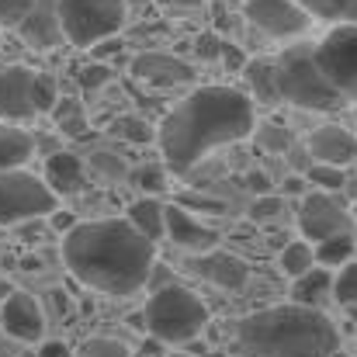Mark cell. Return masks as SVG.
Wrapping results in <instances>:
<instances>
[{
	"mask_svg": "<svg viewBox=\"0 0 357 357\" xmlns=\"http://www.w3.org/2000/svg\"><path fill=\"white\" fill-rule=\"evenodd\" d=\"M253 98L236 87L208 84L188 94L156 128L167 170L188 174L212 149L233 146L253 132Z\"/></svg>",
	"mask_w": 357,
	"mask_h": 357,
	"instance_id": "cell-1",
	"label": "cell"
},
{
	"mask_svg": "<svg viewBox=\"0 0 357 357\" xmlns=\"http://www.w3.org/2000/svg\"><path fill=\"white\" fill-rule=\"evenodd\" d=\"M156 239L139 233L128 219L80 222L63 236L70 274L105 295H135L156 267Z\"/></svg>",
	"mask_w": 357,
	"mask_h": 357,
	"instance_id": "cell-2",
	"label": "cell"
},
{
	"mask_svg": "<svg viewBox=\"0 0 357 357\" xmlns=\"http://www.w3.org/2000/svg\"><path fill=\"white\" fill-rule=\"evenodd\" d=\"M236 347L243 357H333L340 333L326 312L295 302L243 316L236 323Z\"/></svg>",
	"mask_w": 357,
	"mask_h": 357,
	"instance_id": "cell-3",
	"label": "cell"
},
{
	"mask_svg": "<svg viewBox=\"0 0 357 357\" xmlns=\"http://www.w3.org/2000/svg\"><path fill=\"white\" fill-rule=\"evenodd\" d=\"M278 80L281 98L305 112H337L347 98L333 87V80L323 73L316 59V45H291L278 59Z\"/></svg>",
	"mask_w": 357,
	"mask_h": 357,
	"instance_id": "cell-4",
	"label": "cell"
},
{
	"mask_svg": "<svg viewBox=\"0 0 357 357\" xmlns=\"http://www.w3.org/2000/svg\"><path fill=\"white\" fill-rule=\"evenodd\" d=\"M142 312H146V333L163 344H191L208 323L205 302L181 284L160 288Z\"/></svg>",
	"mask_w": 357,
	"mask_h": 357,
	"instance_id": "cell-5",
	"label": "cell"
},
{
	"mask_svg": "<svg viewBox=\"0 0 357 357\" xmlns=\"http://www.w3.org/2000/svg\"><path fill=\"white\" fill-rule=\"evenodd\" d=\"M125 0H59L66 42L77 49H94L105 38H115L125 24Z\"/></svg>",
	"mask_w": 357,
	"mask_h": 357,
	"instance_id": "cell-6",
	"label": "cell"
},
{
	"mask_svg": "<svg viewBox=\"0 0 357 357\" xmlns=\"http://www.w3.org/2000/svg\"><path fill=\"white\" fill-rule=\"evenodd\" d=\"M59 205V195L45 177H35L21 167L0 170V226H21L28 219H49Z\"/></svg>",
	"mask_w": 357,
	"mask_h": 357,
	"instance_id": "cell-7",
	"label": "cell"
},
{
	"mask_svg": "<svg viewBox=\"0 0 357 357\" xmlns=\"http://www.w3.org/2000/svg\"><path fill=\"white\" fill-rule=\"evenodd\" d=\"M59 94L56 84L28 66H3L0 70V119L28 121L35 115H49Z\"/></svg>",
	"mask_w": 357,
	"mask_h": 357,
	"instance_id": "cell-8",
	"label": "cell"
},
{
	"mask_svg": "<svg viewBox=\"0 0 357 357\" xmlns=\"http://www.w3.org/2000/svg\"><path fill=\"white\" fill-rule=\"evenodd\" d=\"M316 59H319L323 73L333 80V87H337L347 101H357V21L333 24V28L319 38Z\"/></svg>",
	"mask_w": 357,
	"mask_h": 357,
	"instance_id": "cell-9",
	"label": "cell"
},
{
	"mask_svg": "<svg viewBox=\"0 0 357 357\" xmlns=\"http://www.w3.org/2000/svg\"><path fill=\"white\" fill-rule=\"evenodd\" d=\"M243 14L267 38H298L312 24V14L302 0H246Z\"/></svg>",
	"mask_w": 357,
	"mask_h": 357,
	"instance_id": "cell-10",
	"label": "cell"
},
{
	"mask_svg": "<svg viewBox=\"0 0 357 357\" xmlns=\"http://www.w3.org/2000/svg\"><path fill=\"white\" fill-rule=\"evenodd\" d=\"M298 233L316 243L330 236H344V233H354V215L330 191H312L298 205Z\"/></svg>",
	"mask_w": 357,
	"mask_h": 357,
	"instance_id": "cell-11",
	"label": "cell"
},
{
	"mask_svg": "<svg viewBox=\"0 0 357 357\" xmlns=\"http://www.w3.org/2000/svg\"><path fill=\"white\" fill-rule=\"evenodd\" d=\"M0 330L14 340H24V344H35L42 340L45 333V316H42V305L28 295V291H14L3 298L0 305Z\"/></svg>",
	"mask_w": 357,
	"mask_h": 357,
	"instance_id": "cell-12",
	"label": "cell"
},
{
	"mask_svg": "<svg viewBox=\"0 0 357 357\" xmlns=\"http://www.w3.org/2000/svg\"><path fill=\"white\" fill-rule=\"evenodd\" d=\"M132 77L149 84V87L167 91V87L191 84L195 80V66L177 59V56H170V52H142V56L132 59Z\"/></svg>",
	"mask_w": 357,
	"mask_h": 357,
	"instance_id": "cell-13",
	"label": "cell"
},
{
	"mask_svg": "<svg viewBox=\"0 0 357 357\" xmlns=\"http://www.w3.org/2000/svg\"><path fill=\"white\" fill-rule=\"evenodd\" d=\"M17 31L31 49H56L66 38L63 17H59V0H35L28 17L17 24Z\"/></svg>",
	"mask_w": 357,
	"mask_h": 357,
	"instance_id": "cell-14",
	"label": "cell"
},
{
	"mask_svg": "<svg viewBox=\"0 0 357 357\" xmlns=\"http://www.w3.org/2000/svg\"><path fill=\"white\" fill-rule=\"evenodd\" d=\"M167 239L188 253H205V250L219 246V233L212 226H205L202 219H195L191 208H184V205L167 208Z\"/></svg>",
	"mask_w": 357,
	"mask_h": 357,
	"instance_id": "cell-15",
	"label": "cell"
},
{
	"mask_svg": "<svg viewBox=\"0 0 357 357\" xmlns=\"http://www.w3.org/2000/svg\"><path fill=\"white\" fill-rule=\"evenodd\" d=\"M198 278H205L208 284L215 288H226V291H239L250 278L246 264L233 257V253H219V250H205V253H195V260L188 264Z\"/></svg>",
	"mask_w": 357,
	"mask_h": 357,
	"instance_id": "cell-16",
	"label": "cell"
},
{
	"mask_svg": "<svg viewBox=\"0 0 357 357\" xmlns=\"http://www.w3.org/2000/svg\"><path fill=\"white\" fill-rule=\"evenodd\" d=\"M305 149H309V156H312L316 163L351 167L357 160V139L347 128H340V125H319V128L309 135Z\"/></svg>",
	"mask_w": 357,
	"mask_h": 357,
	"instance_id": "cell-17",
	"label": "cell"
},
{
	"mask_svg": "<svg viewBox=\"0 0 357 357\" xmlns=\"http://www.w3.org/2000/svg\"><path fill=\"white\" fill-rule=\"evenodd\" d=\"M243 80H246V94L257 105H281V80H278V59H253L243 66Z\"/></svg>",
	"mask_w": 357,
	"mask_h": 357,
	"instance_id": "cell-18",
	"label": "cell"
},
{
	"mask_svg": "<svg viewBox=\"0 0 357 357\" xmlns=\"http://www.w3.org/2000/svg\"><path fill=\"white\" fill-rule=\"evenodd\" d=\"M45 181H49V188L59 198L80 195L84 191V163H80V156H73V153H52L45 160Z\"/></svg>",
	"mask_w": 357,
	"mask_h": 357,
	"instance_id": "cell-19",
	"label": "cell"
},
{
	"mask_svg": "<svg viewBox=\"0 0 357 357\" xmlns=\"http://www.w3.org/2000/svg\"><path fill=\"white\" fill-rule=\"evenodd\" d=\"M35 153V142L24 128H17L14 121L0 119V170H14L24 167Z\"/></svg>",
	"mask_w": 357,
	"mask_h": 357,
	"instance_id": "cell-20",
	"label": "cell"
},
{
	"mask_svg": "<svg viewBox=\"0 0 357 357\" xmlns=\"http://www.w3.org/2000/svg\"><path fill=\"white\" fill-rule=\"evenodd\" d=\"M139 233H146L149 239H163L167 236V208L153 198V195H146V198H135L132 205H128V215H125Z\"/></svg>",
	"mask_w": 357,
	"mask_h": 357,
	"instance_id": "cell-21",
	"label": "cell"
},
{
	"mask_svg": "<svg viewBox=\"0 0 357 357\" xmlns=\"http://www.w3.org/2000/svg\"><path fill=\"white\" fill-rule=\"evenodd\" d=\"M354 233H344V236H330L323 243H316V264L323 267H344L354 260Z\"/></svg>",
	"mask_w": 357,
	"mask_h": 357,
	"instance_id": "cell-22",
	"label": "cell"
},
{
	"mask_svg": "<svg viewBox=\"0 0 357 357\" xmlns=\"http://www.w3.org/2000/svg\"><path fill=\"white\" fill-rule=\"evenodd\" d=\"M333 281H337V278H330L326 267H312V271H305L302 278H295V302H305V305L319 302V298L333 288Z\"/></svg>",
	"mask_w": 357,
	"mask_h": 357,
	"instance_id": "cell-23",
	"label": "cell"
},
{
	"mask_svg": "<svg viewBox=\"0 0 357 357\" xmlns=\"http://www.w3.org/2000/svg\"><path fill=\"white\" fill-rule=\"evenodd\" d=\"M278 264H281V271H284L288 278H302L305 271H312V264H316V250H312L305 239L284 243V250H281Z\"/></svg>",
	"mask_w": 357,
	"mask_h": 357,
	"instance_id": "cell-24",
	"label": "cell"
},
{
	"mask_svg": "<svg viewBox=\"0 0 357 357\" xmlns=\"http://www.w3.org/2000/svg\"><path fill=\"white\" fill-rule=\"evenodd\" d=\"M52 119H56V125H59V132H66V135H73V139H80V135L87 132L84 105L73 101V98H59L56 108H52Z\"/></svg>",
	"mask_w": 357,
	"mask_h": 357,
	"instance_id": "cell-25",
	"label": "cell"
},
{
	"mask_svg": "<svg viewBox=\"0 0 357 357\" xmlns=\"http://www.w3.org/2000/svg\"><path fill=\"white\" fill-rule=\"evenodd\" d=\"M309 7L312 17H323V21H357V0H302Z\"/></svg>",
	"mask_w": 357,
	"mask_h": 357,
	"instance_id": "cell-26",
	"label": "cell"
},
{
	"mask_svg": "<svg viewBox=\"0 0 357 357\" xmlns=\"http://www.w3.org/2000/svg\"><path fill=\"white\" fill-rule=\"evenodd\" d=\"M309 181H312L319 191H340V188L347 184V174H344V167H337V163H312V167H309Z\"/></svg>",
	"mask_w": 357,
	"mask_h": 357,
	"instance_id": "cell-27",
	"label": "cell"
},
{
	"mask_svg": "<svg viewBox=\"0 0 357 357\" xmlns=\"http://www.w3.org/2000/svg\"><path fill=\"white\" fill-rule=\"evenodd\" d=\"M333 298L347 309V305H357V264H344L337 281H333Z\"/></svg>",
	"mask_w": 357,
	"mask_h": 357,
	"instance_id": "cell-28",
	"label": "cell"
},
{
	"mask_svg": "<svg viewBox=\"0 0 357 357\" xmlns=\"http://www.w3.org/2000/svg\"><path fill=\"white\" fill-rule=\"evenodd\" d=\"M112 132L119 135V139H125V142H135V146H142V142H149L156 132H153V125L149 121H142V119H119L115 125H112Z\"/></svg>",
	"mask_w": 357,
	"mask_h": 357,
	"instance_id": "cell-29",
	"label": "cell"
},
{
	"mask_svg": "<svg viewBox=\"0 0 357 357\" xmlns=\"http://www.w3.org/2000/svg\"><path fill=\"white\" fill-rule=\"evenodd\" d=\"M257 142L271 153H284L291 146V132L278 121H267V125H257Z\"/></svg>",
	"mask_w": 357,
	"mask_h": 357,
	"instance_id": "cell-30",
	"label": "cell"
},
{
	"mask_svg": "<svg viewBox=\"0 0 357 357\" xmlns=\"http://www.w3.org/2000/svg\"><path fill=\"white\" fill-rule=\"evenodd\" d=\"M80 357H132L128 347L121 340H112V337H91L80 344Z\"/></svg>",
	"mask_w": 357,
	"mask_h": 357,
	"instance_id": "cell-31",
	"label": "cell"
},
{
	"mask_svg": "<svg viewBox=\"0 0 357 357\" xmlns=\"http://www.w3.org/2000/svg\"><path fill=\"white\" fill-rule=\"evenodd\" d=\"M284 212V202L278 198V195H260V198H253V205H250V215L257 219V222H271V219H278Z\"/></svg>",
	"mask_w": 357,
	"mask_h": 357,
	"instance_id": "cell-32",
	"label": "cell"
},
{
	"mask_svg": "<svg viewBox=\"0 0 357 357\" xmlns=\"http://www.w3.org/2000/svg\"><path fill=\"white\" fill-rule=\"evenodd\" d=\"M35 0H0V28H17Z\"/></svg>",
	"mask_w": 357,
	"mask_h": 357,
	"instance_id": "cell-33",
	"label": "cell"
},
{
	"mask_svg": "<svg viewBox=\"0 0 357 357\" xmlns=\"http://www.w3.org/2000/svg\"><path fill=\"white\" fill-rule=\"evenodd\" d=\"M177 205H184V208H191V212H208V215H219V212L226 208V205H222L219 198H212V195H181Z\"/></svg>",
	"mask_w": 357,
	"mask_h": 357,
	"instance_id": "cell-34",
	"label": "cell"
},
{
	"mask_svg": "<svg viewBox=\"0 0 357 357\" xmlns=\"http://www.w3.org/2000/svg\"><path fill=\"white\" fill-rule=\"evenodd\" d=\"M91 167L101 170V174H108V177H121V174H125V163H121L115 153H105V149L91 156Z\"/></svg>",
	"mask_w": 357,
	"mask_h": 357,
	"instance_id": "cell-35",
	"label": "cell"
},
{
	"mask_svg": "<svg viewBox=\"0 0 357 357\" xmlns=\"http://www.w3.org/2000/svg\"><path fill=\"white\" fill-rule=\"evenodd\" d=\"M135 181H139V188H142V191H149V195L167 188V174H163L160 167H146V170H139V177H135Z\"/></svg>",
	"mask_w": 357,
	"mask_h": 357,
	"instance_id": "cell-36",
	"label": "cell"
},
{
	"mask_svg": "<svg viewBox=\"0 0 357 357\" xmlns=\"http://www.w3.org/2000/svg\"><path fill=\"white\" fill-rule=\"evenodd\" d=\"M80 80H84V87H101V84H108V80H112V73H108V66H105V63H94V66H87V70H84V77H80Z\"/></svg>",
	"mask_w": 357,
	"mask_h": 357,
	"instance_id": "cell-37",
	"label": "cell"
},
{
	"mask_svg": "<svg viewBox=\"0 0 357 357\" xmlns=\"http://www.w3.org/2000/svg\"><path fill=\"white\" fill-rule=\"evenodd\" d=\"M49 226H52V233H63V236H66V233H70V229H77L80 222H77L70 212H59V208H56V212L49 215Z\"/></svg>",
	"mask_w": 357,
	"mask_h": 357,
	"instance_id": "cell-38",
	"label": "cell"
},
{
	"mask_svg": "<svg viewBox=\"0 0 357 357\" xmlns=\"http://www.w3.org/2000/svg\"><path fill=\"white\" fill-rule=\"evenodd\" d=\"M233 73H243V66H246V59H243V52H239L236 45H229V42H222V56H219Z\"/></svg>",
	"mask_w": 357,
	"mask_h": 357,
	"instance_id": "cell-39",
	"label": "cell"
},
{
	"mask_svg": "<svg viewBox=\"0 0 357 357\" xmlns=\"http://www.w3.org/2000/svg\"><path fill=\"white\" fill-rule=\"evenodd\" d=\"M198 52H202V59H215V56H222V42L215 35H205L198 42Z\"/></svg>",
	"mask_w": 357,
	"mask_h": 357,
	"instance_id": "cell-40",
	"label": "cell"
},
{
	"mask_svg": "<svg viewBox=\"0 0 357 357\" xmlns=\"http://www.w3.org/2000/svg\"><path fill=\"white\" fill-rule=\"evenodd\" d=\"M38 357H73V354H70V347H66L63 340H42Z\"/></svg>",
	"mask_w": 357,
	"mask_h": 357,
	"instance_id": "cell-41",
	"label": "cell"
},
{
	"mask_svg": "<svg viewBox=\"0 0 357 357\" xmlns=\"http://www.w3.org/2000/svg\"><path fill=\"white\" fill-rule=\"evenodd\" d=\"M284 195H305V181L302 177H288L284 181Z\"/></svg>",
	"mask_w": 357,
	"mask_h": 357,
	"instance_id": "cell-42",
	"label": "cell"
},
{
	"mask_svg": "<svg viewBox=\"0 0 357 357\" xmlns=\"http://www.w3.org/2000/svg\"><path fill=\"white\" fill-rule=\"evenodd\" d=\"M250 188L260 191V195H267V188H271V184H267V174H250Z\"/></svg>",
	"mask_w": 357,
	"mask_h": 357,
	"instance_id": "cell-43",
	"label": "cell"
},
{
	"mask_svg": "<svg viewBox=\"0 0 357 357\" xmlns=\"http://www.w3.org/2000/svg\"><path fill=\"white\" fill-rule=\"evenodd\" d=\"M156 3H163V7H198L205 0H156Z\"/></svg>",
	"mask_w": 357,
	"mask_h": 357,
	"instance_id": "cell-44",
	"label": "cell"
},
{
	"mask_svg": "<svg viewBox=\"0 0 357 357\" xmlns=\"http://www.w3.org/2000/svg\"><path fill=\"white\" fill-rule=\"evenodd\" d=\"M52 302H56V309H59V312H66V309H70V302H66V291H59V288L52 291Z\"/></svg>",
	"mask_w": 357,
	"mask_h": 357,
	"instance_id": "cell-45",
	"label": "cell"
},
{
	"mask_svg": "<svg viewBox=\"0 0 357 357\" xmlns=\"http://www.w3.org/2000/svg\"><path fill=\"white\" fill-rule=\"evenodd\" d=\"M347 312H351V319L357 323V305H347Z\"/></svg>",
	"mask_w": 357,
	"mask_h": 357,
	"instance_id": "cell-46",
	"label": "cell"
}]
</instances>
